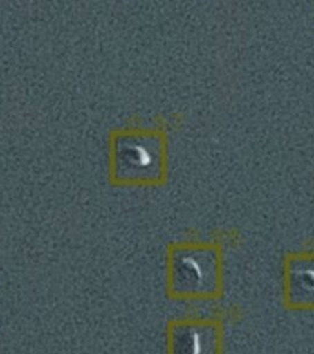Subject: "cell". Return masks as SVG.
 Returning a JSON list of instances; mask_svg holds the SVG:
<instances>
[{
	"label": "cell",
	"mask_w": 314,
	"mask_h": 354,
	"mask_svg": "<svg viewBox=\"0 0 314 354\" xmlns=\"http://www.w3.org/2000/svg\"><path fill=\"white\" fill-rule=\"evenodd\" d=\"M167 294L175 301H214L225 293L223 254L212 242H185L170 250Z\"/></svg>",
	"instance_id": "obj_1"
},
{
	"label": "cell",
	"mask_w": 314,
	"mask_h": 354,
	"mask_svg": "<svg viewBox=\"0 0 314 354\" xmlns=\"http://www.w3.org/2000/svg\"><path fill=\"white\" fill-rule=\"evenodd\" d=\"M225 326L219 319H173L167 325L165 354H225Z\"/></svg>",
	"instance_id": "obj_2"
},
{
	"label": "cell",
	"mask_w": 314,
	"mask_h": 354,
	"mask_svg": "<svg viewBox=\"0 0 314 354\" xmlns=\"http://www.w3.org/2000/svg\"><path fill=\"white\" fill-rule=\"evenodd\" d=\"M284 306L293 312H314V252L288 255L284 263Z\"/></svg>",
	"instance_id": "obj_3"
}]
</instances>
